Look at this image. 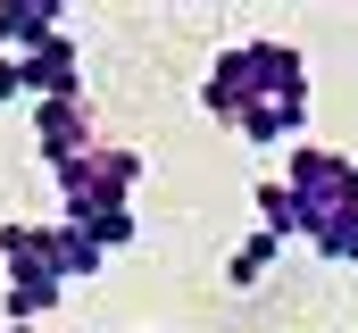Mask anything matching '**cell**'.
I'll use <instances>...</instances> for the list:
<instances>
[{
	"mask_svg": "<svg viewBox=\"0 0 358 333\" xmlns=\"http://www.w3.org/2000/svg\"><path fill=\"white\" fill-rule=\"evenodd\" d=\"M259 100H308V50L283 42V34H242L208 59L200 76V108L217 125H242Z\"/></svg>",
	"mask_w": 358,
	"mask_h": 333,
	"instance_id": "6da1fadb",
	"label": "cell"
},
{
	"mask_svg": "<svg viewBox=\"0 0 358 333\" xmlns=\"http://www.w3.org/2000/svg\"><path fill=\"white\" fill-rule=\"evenodd\" d=\"M50 175H59L67 208H134V183L150 175V159L125 150V142H92V150H76V159L50 166Z\"/></svg>",
	"mask_w": 358,
	"mask_h": 333,
	"instance_id": "7a4b0ae2",
	"label": "cell"
},
{
	"mask_svg": "<svg viewBox=\"0 0 358 333\" xmlns=\"http://www.w3.org/2000/svg\"><path fill=\"white\" fill-rule=\"evenodd\" d=\"M17 76H25V100H84V42L50 34L42 50L17 59Z\"/></svg>",
	"mask_w": 358,
	"mask_h": 333,
	"instance_id": "3957f363",
	"label": "cell"
},
{
	"mask_svg": "<svg viewBox=\"0 0 358 333\" xmlns=\"http://www.w3.org/2000/svg\"><path fill=\"white\" fill-rule=\"evenodd\" d=\"M92 142H100L92 100H34V150H42V166H67Z\"/></svg>",
	"mask_w": 358,
	"mask_h": 333,
	"instance_id": "277c9868",
	"label": "cell"
},
{
	"mask_svg": "<svg viewBox=\"0 0 358 333\" xmlns=\"http://www.w3.org/2000/svg\"><path fill=\"white\" fill-rule=\"evenodd\" d=\"M50 34H67V8L59 0H0V59H25Z\"/></svg>",
	"mask_w": 358,
	"mask_h": 333,
	"instance_id": "5b68a950",
	"label": "cell"
},
{
	"mask_svg": "<svg viewBox=\"0 0 358 333\" xmlns=\"http://www.w3.org/2000/svg\"><path fill=\"white\" fill-rule=\"evenodd\" d=\"M0 258H8V275H59V225L8 217L0 225Z\"/></svg>",
	"mask_w": 358,
	"mask_h": 333,
	"instance_id": "8992f818",
	"label": "cell"
},
{
	"mask_svg": "<svg viewBox=\"0 0 358 333\" xmlns=\"http://www.w3.org/2000/svg\"><path fill=\"white\" fill-rule=\"evenodd\" d=\"M67 300V283L59 275H8V292H0V309H8V325H34L42 333V317Z\"/></svg>",
	"mask_w": 358,
	"mask_h": 333,
	"instance_id": "52a82bcc",
	"label": "cell"
},
{
	"mask_svg": "<svg viewBox=\"0 0 358 333\" xmlns=\"http://www.w3.org/2000/svg\"><path fill=\"white\" fill-rule=\"evenodd\" d=\"M275 258H283V242H275V234H242V242H234V258H225V283H234V292H259V283L275 275Z\"/></svg>",
	"mask_w": 358,
	"mask_h": 333,
	"instance_id": "ba28073f",
	"label": "cell"
},
{
	"mask_svg": "<svg viewBox=\"0 0 358 333\" xmlns=\"http://www.w3.org/2000/svg\"><path fill=\"white\" fill-rule=\"evenodd\" d=\"M250 208H259V234H275V242H300V234H308V217H300V200H292V192H283V183H259V192H250Z\"/></svg>",
	"mask_w": 358,
	"mask_h": 333,
	"instance_id": "9c48e42d",
	"label": "cell"
},
{
	"mask_svg": "<svg viewBox=\"0 0 358 333\" xmlns=\"http://www.w3.org/2000/svg\"><path fill=\"white\" fill-rule=\"evenodd\" d=\"M100 267H108V258H100L84 234H67V225H59V283H100Z\"/></svg>",
	"mask_w": 358,
	"mask_h": 333,
	"instance_id": "30bf717a",
	"label": "cell"
},
{
	"mask_svg": "<svg viewBox=\"0 0 358 333\" xmlns=\"http://www.w3.org/2000/svg\"><path fill=\"white\" fill-rule=\"evenodd\" d=\"M0 100H25V76H17V59H0Z\"/></svg>",
	"mask_w": 358,
	"mask_h": 333,
	"instance_id": "8fae6325",
	"label": "cell"
},
{
	"mask_svg": "<svg viewBox=\"0 0 358 333\" xmlns=\"http://www.w3.org/2000/svg\"><path fill=\"white\" fill-rule=\"evenodd\" d=\"M0 333H34V325H0Z\"/></svg>",
	"mask_w": 358,
	"mask_h": 333,
	"instance_id": "7c38bea8",
	"label": "cell"
}]
</instances>
